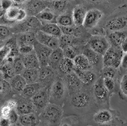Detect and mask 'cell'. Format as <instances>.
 Instances as JSON below:
<instances>
[{
    "instance_id": "obj_1",
    "label": "cell",
    "mask_w": 127,
    "mask_h": 126,
    "mask_svg": "<svg viewBox=\"0 0 127 126\" xmlns=\"http://www.w3.org/2000/svg\"><path fill=\"white\" fill-rule=\"evenodd\" d=\"M92 87L83 86L80 90L68 94L63 105L64 116L73 115L83 116L89 113L95 102Z\"/></svg>"
},
{
    "instance_id": "obj_2",
    "label": "cell",
    "mask_w": 127,
    "mask_h": 126,
    "mask_svg": "<svg viewBox=\"0 0 127 126\" xmlns=\"http://www.w3.org/2000/svg\"><path fill=\"white\" fill-rule=\"evenodd\" d=\"M63 116V107L50 103L38 115L39 125L59 126Z\"/></svg>"
},
{
    "instance_id": "obj_3",
    "label": "cell",
    "mask_w": 127,
    "mask_h": 126,
    "mask_svg": "<svg viewBox=\"0 0 127 126\" xmlns=\"http://www.w3.org/2000/svg\"><path fill=\"white\" fill-rule=\"evenodd\" d=\"M68 95V90L63 78L58 76L50 87V103L63 107Z\"/></svg>"
},
{
    "instance_id": "obj_4",
    "label": "cell",
    "mask_w": 127,
    "mask_h": 126,
    "mask_svg": "<svg viewBox=\"0 0 127 126\" xmlns=\"http://www.w3.org/2000/svg\"><path fill=\"white\" fill-rule=\"evenodd\" d=\"M43 25L36 17L27 16L23 20L15 24L11 27L12 33L18 34L30 32L35 33L40 30Z\"/></svg>"
},
{
    "instance_id": "obj_5",
    "label": "cell",
    "mask_w": 127,
    "mask_h": 126,
    "mask_svg": "<svg viewBox=\"0 0 127 126\" xmlns=\"http://www.w3.org/2000/svg\"><path fill=\"white\" fill-rule=\"evenodd\" d=\"M27 15L26 11L16 5H14L5 12L4 15L0 18V25H15L25 20Z\"/></svg>"
},
{
    "instance_id": "obj_6",
    "label": "cell",
    "mask_w": 127,
    "mask_h": 126,
    "mask_svg": "<svg viewBox=\"0 0 127 126\" xmlns=\"http://www.w3.org/2000/svg\"><path fill=\"white\" fill-rule=\"evenodd\" d=\"M124 52L121 48L110 46L103 56V66H110L118 69L121 64Z\"/></svg>"
},
{
    "instance_id": "obj_7",
    "label": "cell",
    "mask_w": 127,
    "mask_h": 126,
    "mask_svg": "<svg viewBox=\"0 0 127 126\" xmlns=\"http://www.w3.org/2000/svg\"><path fill=\"white\" fill-rule=\"evenodd\" d=\"M50 88L43 87L31 99L35 109V113L38 115L50 103Z\"/></svg>"
},
{
    "instance_id": "obj_8",
    "label": "cell",
    "mask_w": 127,
    "mask_h": 126,
    "mask_svg": "<svg viewBox=\"0 0 127 126\" xmlns=\"http://www.w3.org/2000/svg\"><path fill=\"white\" fill-rule=\"evenodd\" d=\"M92 90L95 101L96 103L103 105L107 103L110 93L104 85L101 76L98 78L93 84Z\"/></svg>"
},
{
    "instance_id": "obj_9",
    "label": "cell",
    "mask_w": 127,
    "mask_h": 126,
    "mask_svg": "<svg viewBox=\"0 0 127 126\" xmlns=\"http://www.w3.org/2000/svg\"><path fill=\"white\" fill-rule=\"evenodd\" d=\"M91 49L103 56L111 45L104 36H93L90 38L87 43Z\"/></svg>"
},
{
    "instance_id": "obj_10",
    "label": "cell",
    "mask_w": 127,
    "mask_h": 126,
    "mask_svg": "<svg viewBox=\"0 0 127 126\" xmlns=\"http://www.w3.org/2000/svg\"><path fill=\"white\" fill-rule=\"evenodd\" d=\"M24 4L23 9L26 11L27 16L36 17L48 8V0H27Z\"/></svg>"
},
{
    "instance_id": "obj_11",
    "label": "cell",
    "mask_w": 127,
    "mask_h": 126,
    "mask_svg": "<svg viewBox=\"0 0 127 126\" xmlns=\"http://www.w3.org/2000/svg\"><path fill=\"white\" fill-rule=\"evenodd\" d=\"M58 77L57 72L49 66L40 67L39 69L38 82H40L44 87H50Z\"/></svg>"
},
{
    "instance_id": "obj_12",
    "label": "cell",
    "mask_w": 127,
    "mask_h": 126,
    "mask_svg": "<svg viewBox=\"0 0 127 126\" xmlns=\"http://www.w3.org/2000/svg\"><path fill=\"white\" fill-rule=\"evenodd\" d=\"M82 54L87 57L91 65L93 70H100L101 69V65H103V56L91 49L87 44L83 45Z\"/></svg>"
},
{
    "instance_id": "obj_13",
    "label": "cell",
    "mask_w": 127,
    "mask_h": 126,
    "mask_svg": "<svg viewBox=\"0 0 127 126\" xmlns=\"http://www.w3.org/2000/svg\"><path fill=\"white\" fill-rule=\"evenodd\" d=\"M33 48L39 61L40 68L48 66L49 57L53 50L37 41L34 44Z\"/></svg>"
},
{
    "instance_id": "obj_14",
    "label": "cell",
    "mask_w": 127,
    "mask_h": 126,
    "mask_svg": "<svg viewBox=\"0 0 127 126\" xmlns=\"http://www.w3.org/2000/svg\"><path fill=\"white\" fill-rule=\"evenodd\" d=\"M36 41L54 50L60 48V40L59 38L51 36L45 33L41 30L35 33Z\"/></svg>"
},
{
    "instance_id": "obj_15",
    "label": "cell",
    "mask_w": 127,
    "mask_h": 126,
    "mask_svg": "<svg viewBox=\"0 0 127 126\" xmlns=\"http://www.w3.org/2000/svg\"><path fill=\"white\" fill-rule=\"evenodd\" d=\"M63 78L68 90V94L80 90L84 86L74 71L65 75Z\"/></svg>"
},
{
    "instance_id": "obj_16",
    "label": "cell",
    "mask_w": 127,
    "mask_h": 126,
    "mask_svg": "<svg viewBox=\"0 0 127 126\" xmlns=\"http://www.w3.org/2000/svg\"><path fill=\"white\" fill-rule=\"evenodd\" d=\"M103 15L100 10L93 9L87 11L83 26L87 29H92L97 25Z\"/></svg>"
},
{
    "instance_id": "obj_17",
    "label": "cell",
    "mask_w": 127,
    "mask_h": 126,
    "mask_svg": "<svg viewBox=\"0 0 127 126\" xmlns=\"http://www.w3.org/2000/svg\"><path fill=\"white\" fill-rule=\"evenodd\" d=\"M106 27L111 32L116 31H124L127 28V17L120 15L109 20Z\"/></svg>"
},
{
    "instance_id": "obj_18",
    "label": "cell",
    "mask_w": 127,
    "mask_h": 126,
    "mask_svg": "<svg viewBox=\"0 0 127 126\" xmlns=\"http://www.w3.org/2000/svg\"><path fill=\"white\" fill-rule=\"evenodd\" d=\"M16 110L19 115L35 113V109L31 99L21 96L16 102Z\"/></svg>"
},
{
    "instance_id": "obj_19",
    "label": "cell",
    "mask_w": 127,
    "mask_h": 126,
    "mask_svg": "<svg viewBox=\"0 0 127 126\" xmlns=\"http://www.w3.org/2000/svg\"><path fill=\"white\" fill-rule=\"evenodd\" d=\"M74 71L77 74L84 86L92 87L98 78L93 70H81L75 68Z\"/></svg>"
},
{
    "instance_id": "obj_20",
    "label": "cell",
    "mask_w": 127,
    "mask_h": 126,
    "mask_svg": "<svg viewBox=\"0 0 127 126\" xmlns=\"http://www.w3.org/2000/svg\"><path fill=\"white\" fill-rule=\"evenodd\" d=\"M87 10L86 7L78 5L73 8L72 17L74 26L80 27L83 25Z\"/></svg>"
},
{
    "instance_id": "obj_21",
    "label": "cell",
    "mask_w": 127,
    "mask_h": 126,
    "mask_svg": "<svg viewBox=\"0 0 127 126\" xmlns=\"http://www.w3.org/2000/svg\"><path fill=\"white\" fill-rule=\"evenodd\" d=\"M127 38V32L124 31H116L111 32L107 39L111 46L121 48V44Z\"/></svg>"
},
{
    "instance_id": "obj_22",
    "label": "cell",
    "mask_w": 127,
    "mask_h": 126,
    "mask_svg": "<svg viewBox=\"0 0 127 126\" xmlns=\"http://www.w3.org/2000/svg\"><path fill=\"white\" fill-rule=\"evenodd\" d=\"M59 40L60 48L62 49L67 47L84 45V42L79 38L64 34L62 35Z\"/></svg>"
},
{
    "instance_id": "obj_23",
    "label": "cell",
    "mask_w": 127,
    "mask_h": 126,
    "mask_svg": "<svg viewBox=\"0 0 127 126\" xmlns=\"http://www.w3.org/2000/svg\"><path fill=\"white\" fill-rule=\"evenodd\" d=\"M25 69L40 68V65L38 57L34 50L29 54L20 55Z\"/></svg>"
},
{
    "instance_id": "obj_24",
    "label": "cell",
    "mask_w": 127,
    "mask_h": 126,
    "mask_svg": "<svg viewBox=\"0 0 127 126\" xmlns=\"http://www.w3.org/2000/svg\"><path fill=\"white\" fill-rule=\"evenodd\" d=\"M75 66L73 60L64 57L58 68V76L63 78L64 76L74 71Z\"/></svg>"
},
{
    "instance_id": "obj_25",
    "label": "cell",
    "mask_w": 127,
    "mask_h": 126,
    "mask_svg": "<svg viewBox=\"0 0 127 126\" xmlns=\"http://www.w3.org/2000/svg\"><path fill=\"white\" fill-rule=\"evenodd\" d=\"M15 38L18 47L24 45L33 46L36 41L34 33L26 32L18 33Z\"/></svg>"
},
{
    "instance_id": "obj_26",
    "label": "cell",
    "mask_w": 127,
    "mask_h": 126,
    "mask_svg": "<svg viewBox=\"0 0 127 126\" xmlns=\"http://www.w3.org/2000/svg\"><path fill=\"white\" fill-rule=\"evenodd\" d=\"M64 57L62 49L58 48L55 49L53 50L49 57L48 66L57 72L59 64Z\"/></svg>"
},
{
    "instance_id": "obj_27",
    "label": "cell",
    "mask_w": 127,
    "mask_h": 126,
    "mask_svg": "<svg viewBox=\"0 0 127 126\" xmlns=\"http://www.w3.org/2000/svg\"><path fill=\"white\" fill-rule=\"evenodd\" d=\"M112 115L107 109H102L95 113L93 117L94 121L99 125H105L111 121Z\"/></svg>"
},
{
    "instance_id": "obj_28",
    "label": "cell",
    "mask_w": 127,
    "mask_h": 126,
    "mask_svg": "<svg viewBox=\"0 0 127 126\" xmlns=\"http://www.w3.org/2000/svg\"><path fill=\"white\" fill-rule=\"evenodd\" d=\"M18 123L22 126H36L39 125L38 115L35 113L20 115Z\"/></svg>"
},
{
    "instance_id": "obj_29",
    "label": "cell",
    "mask_w": 127,
    "mask_h": 126,
    "mask_svg": "<svg viewBox=\"0 0 127 126\" xmlns=\"http://www.w3.org/2000/svg\"><path fill=\"white\" fill-rule=\"evenodd\" d=\"M15 75L12 64L7 62L0 64V76L2 78L9 82Z\"/></svg>"
},
{
    "instance_id": "obj_30",
    "label": "cell",
    "mask_w": 127,
    "mask_h": 126,
    "mask_svg": "<svg viewBox=\"0 0 127 126\" xmlns=\"http://www.w3.org/2000/svg\"><path fill=\"white\" fill-rule=\"evenodd\" d=\"M43 87H44L43 86L38 82L33 83L27 84L21 93V95L31 99Z\"/></svg>"
},
{
    "instance_id": "obj_31",
    "label": "cell",
    "mask_w": 127,
    "mask_h": 126,
    "mask_svg": "<svg viewBox=\"0 0 127 126\" xmlns=\"http://www.w3.org/2000/svg\"><path fill=\"white\" fill-rule=\"evenodd\" d=\"M11 88L17 93H22L27 84L26 80L21 75H16L9 82Z\"/></svg>"
},
{
    "instance_id": "obj_32",
    "label": "cell",
    "mask_w": 127,
    "mask_h": 126,
    "mask_svg": "<svg viewBox=\"0 0 127 126\" xmlns=\"http://www.w3.org/2000/svg\"><path fill=\"white\" fill-rule=\"evenodd\" d=\"M75 67L81 70H93L87 57L83 54L77 55L73 59Z\"/></svg>"
},
{
    "instance_id": "obj_33",
    "label": "cell",
    "mask_w": 127,
    "mask_h": 126,
    "mask_svg": "<svg viewBox=\"0 0 127 126\" xmlns=\"http://www.w3.org/2000/svg\"><path fill=\"white\" fill-rule=\"evenodd\" d=\"M48 34L60 38L63 34L60 26L57 24L50 23L43 25L40 30Z\"/></svg>"
},
{
    "instance_id": "obj_34",
    "label": "cell",
    "mask_w": 127,
    "mask_h": 126,
    "mask_svg": "<svg viewBox=\"0 0 127 126\" xmlns=\"http://www.w3.org/2000/svg\"><path fill=\"white\" fill-rule=\"evenodd\" d=\"M27 84L38 82L39 77V69H25L21 74Z\"/></svg>"
},
{
    "instance_id": "obj_35",
    "label": "cell",
    "mask_w": 127,
    "mask_h": 126,
    "mask_svg": "<svg viewBox=\"0 0 127 126\" xmlns=\"http://www.w3.org/2000/svg\"><path fill=\"white\" fill-rule=\"evenodd\" d=\"M68 2L66 0H50L48 8L56 12H63L66 8Z\"/></svg>"
},
{
    "instance_id": "obj_36",
    "label": "cell",
    "mask_w": 127,
    "mask_h": 126,
    "mask_svg": "<svg viewBox=\"0 0 127 126\" xmlns=\"http://www.w3.org/2000/svg\"><path fill=\"white\" fill-rule=\"evenodd\" d=\"M83 45L67 47L62 49L64 56V57L73 60L77 55L82 54Z\"/></svg>"
},
{
    "instance_id": "obj_37",
    "label": "cell",
    "mask_w": 127,
    "mask_h": 126,
    "mask_svg": "<svg viewBox=\"0 0 127 126\" xmlns=\"http://www.w3.org/2000/svg\"><path fill=\"white\" fill-rule=\"evenodd\" d=\"M63 34L73 36L80 38L82 31L79 27L69 26H60Z\"/></svg>"
},
{
    "instance_id": "obj_38",
    "label": "cell",
    "mask_w": 127,
    "mask_h": 126,
    "mask_svg": "<svg viewBox=\"0 0 127 126\" xmlns=\"http://www.w3.org/2000/svg\"><path fill=\"white\" fill-rule=\"evenodd\" d=\"M56 22L57 24L61 26H69L73 25L72 16L67 14L59 15L57 18Z\"/></svg>"
},
{
    "instance_id": "obj_39",
    "label": "cell",
    "mask_w": 127,
    "mask_h": 126,
    "mask_svg": "<svg viewBox=\"0 0 127 126\" xmlns=\"http://www.w3.org/2000/svg\"><path fill=\"white\" fill-rule=\"evenodd\" d=\"M12 66L16 75H21L25 69L20 55L15 57Z\"/></svg>"
},
{
    "instance_id": "obj_40",
    "label": "cell",
    "mask_w": 127,
    "mask_h": 126,
    "mask_svg": "<svg viewBox=\"0 0 127 126\" xmlns=\"http://www.w3.org/2000/svg\"><path fill=\"white\" fill-rule=\"evenodd\" d=\"M47 8L44 10L36 16L41 22L43 21L47 22H51L55 19V15L53 12L48 8V10H47Z\"/></svg>"
},
{
    "instance_id": "obj_41",
    "label": "cell",
    "mask_w": 127,
    "mask_h": 126,
    "mask_svg": "<svg viewBox=\"0 0 127 126\" xmlns=\"http://www.w3.org/2000/svg\"><path fill=\"white\" fill-rule=\"evenodd\" d=\"M100 73L102 77H107L114 79L116 74V69L110 66H103Z\"/></svg>"
},
{
    "instance_id": "obj_42",
    "label": "cell",
    "mask_w": 127,
    "mask_h": 126,
    "mask_svg": "<svg viewBox=\"0 0 127 126\" xmlns=\"http://www.w3.org/2000/svg\"><path fill=\"white\" fill-rule=\"evenodd\" d=\"M11 33L10 26L0 25V41H3L8 39Z\"/></svg>"
},
{
    "instance_id": "obj_43",
    "label": "cell",
    "mask_w": 127,
    "mask_h": 126,
    "mask_svg": "<svg viewBox=\"0 0 127 126\" xmlns=\"http://www.w3.org/2000/svg\"><path fill=\"white\" fill-rule=\"evenodd\" d=\"M104 85L110 93L114 90L115 88V82L114 79L110 77H103Z\"/></svg>"
},
{
    "instance_id": "obj_44",
    "label": "cell",
    "mask_w": 127,
    "mask_h": 126,
    "mask_svg": "<svg viewBox=\"0 0 127 126\" xmlns=\"http://www.w3.org/2000/svg\"><path fill=\"white\" fill-rule=\"evenodd\" d=\"M20 115L18 114L15 108H13L9 113L7 118L10 121V125H15L19 121Z\"/></svg>"
},
{
    "instance_id": "obj_45",
    "label": "cell",
    "mask_w": 127,
    "mask_h": 126,
    "mask_svg": "<svg viewBox=\"0 0 127 126\" xmlns=\"http://www.w3.org/2000/svg\"><path fill=\"white\" fill-rule=\"evenodd\" d=\"M120 88L123 94L127 97V74H125L121 78Z\"/></svg>"
},
{
    "instance_id": "obj_46",
    "label": "cell",
    "mask_w": 127,
    "mask_h": 126,
    "mask_svg": "<svg viewBox=\"0 0 127 126\" xmlns=\"http://www.w3.org/2000/svg\"><path fill=\"white\" fill-rule=\"evenodd\" d=\"M18 50L20 55H25L31 52L34 50L33 46L24 45L18 47Z\"/></svg>"
},
{
    "instance_id": "obj_47",
    "label": "cell",
    "mask_w": 127,
    "mask_h": 126,
    "mask_svg": "<svg viewBox=\"0 0 127 126\" xmlns=\"http://www.w3.org/2000/svg\"><path fill=\"white\" fill-rule=\"evenodd\" d=\"M10 87L8 82L2 78H0V95H2L8 90Z\"/></svg>"
},
{
    "instance_id": "obj_48",
    "label": "cell",
    "mask_w": 127,
    "mask_h": 126,
    "mask_svg": "<svg viewBox=\"0 0 127 126\" xmlns=\"http://www.w3.org/2000/svg\"><path fill=\"white\" fill-rule=\"evenodd\" d=\"M1 5L4 11H6L14 5L12 0H1Z\"/></svg>"
},
{
    "instance_id": "obj_49",
    "label": "cell",
    "mask_w": 127,
    "mask_h": 126,
    "mask_svg": "<svg viewBox=\"0 0 127 126\" xmlns=\"http://www.w3.org/2000/svg\"><path fill=\"white\" fill-rule=\"evenodd\" d=\"M10 125H11L7 118L2 116L0 117V126H10Z\"/></svg>"
},
{
    "instance_id": "obj_50",
    "label": "cell",
    "mask_w": 127,
    "mask_h": 126,
    "mask_svg": "<svg viewBox=\"0 0 127 126\" xmlns=\"http://www.w3.org/2000/svg\"><path fill=\"white\" fill-rule=\"evenodd\" d=\"M122 67L124 69H127V52L125 53L123 56L122 58L121 59V64Z\"/></svg>"
},
{
    "instance_id": "obj_51",
    "label": "cell",
    "mask_w": 127,
    "mask_h": 126,
    "mask_svg": "<svg viewBox=\"0 0 127 126\" xmlns=\"http://www.w3.org/2000/svg\"><path fill=\"white\" fill-rule=\"evenodd\" d=\"M121 48L124 52H127V38L121 44Z\"/></svg>"
},
{
    "instance_id": "obj_52",
    "label": "cell",
    "mask_w": 127,
    "mask_h": 126,
    "mask_svg": "<svg viewBox=\"0 0 127 126\" xmlns=\"http://www.w3.org/2000/svg\"><path fill=\"white\" fill-rule=\"evenodd\" d=\"M13 1L14 5H22L25 3L27 0H12Z\"/></svg>"
},
{
    "instance_id": "obj_53",
    "label": "cell",
    "mask_w": 127,
    "mask_h": 126,
    "mask_svg": "<svg viewBox=\"0 0 127 126\" xmlns=\"http://www.w3.org/2000/svg\"><path fill=\"white\" fill-rule=\"evenodd\" d=\"M84 1L88 3L92 4H96L99 3L103 1L104 0H84Z\"/></svg>"
},
{
    "instance_id": "obj_54",
    "label": "cell",
    "mask_w": 127,
    "mask_h": 126,
    "mask_svg": "<svg viewBox=\"0 0 127 126\" xmlns=\"http://www.w3.org/2000/svg\"><path fill=\"white\" fill-rule=\"evenodd\" d=\"M5 11H4L2 8V6L1 5V0H0V18L3 16Z\"/></svg>"
},
{
    "instance_id": "obj_55",
    "label": "cell",
    "mask_w": 127,
    "mask_h": 126,
    "mask_svg": "<svg viewBox=\"0 0 127 126\" xmlns=\"http://www.w3.org/2000/svg\"><path fill=\"white\" fill-rule=\"evenodd\" d=\"M2 41H0V44H2Z\"/></svg>"
},
{
    "instance_id": "obj_56",
    "label": "cell",
    "mask_w": 127,
    "mask_h": 126,
    "mask_svg": "<svg viewBox=\"0 0 127 126\" xmlns=\"http://www.w3.org/2000/svg\"><path fill=\"white\" fill-rule=\"evenodd\" d=\"M2 45H2V44H0V48H1V47L2 46Z\"/></svg>"
}]
</instances>
